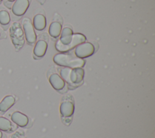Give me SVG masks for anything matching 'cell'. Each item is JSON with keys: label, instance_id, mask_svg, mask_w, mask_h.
<instances>
[{"label": "cell", "instance_id": "3", "mask_svg": "<svg viewBox=\"0 0 155 138\" xmlns=\"http://www.w3.org/2000/svg\"><path fill=\"white\" fill-rule=\"evenodd\" d=\"M10 35L12 43L16 50H19L24 45V33L21 25L18 22H14L10 28Z\"/></svg>", "mask_w": 155, "mask_h": 138}, {"label": "cell", "instance_id": "2", "mask_svg": "<svg viewBox=\"0 0 155 138\" xmlns=\"http://www.w3.org/2000/svg\"><path fill=\"white\" fill-rule=\"evenodd\" d=\"M61 75L63 80L71 85L82 83L84 76V71L82 68H63L61 70Z\"/></svg>", "mask_w": 155, "mask_h": 138}, {"label": "cell", "instance_id": "6", "mask_svg": "<svg viewBox=\"0 0 155 138\" xmlns=\"http://www.w3.org/2000/svg\"><path fill=\"white\" fill-rule=\"evenodd\" d=\"M28 7V0H16L11 7L12 13L15 16L20 18L25 13Z\"/></svg>", "mask_w": 155, "mask_h": 138}, {"label": "cell", "instance_id": "9", "mask_svg": "<svg viewBox=\"0 0 155 138\" xmlns=\"http://www.w3.org/2000/svg\"><path fill=\"white\" fill-rule=\"evenodd\" d=\"M18 127L11 120L3 116H0V130L3 133H13L18 129Z\"/></svg>", "mask_w": 155, "mask_h": 138}, {"label": "cell", "instance_id": "20", "mask_svg": "<svg viewBox=\"0 0 155 138\" xmlns=\"http://www.w3.org/2000/svg\"><path fill=\"white\" fill-rule=\"evenodd\" d=\"M0 38H1V32H0Z\"/></svg>", "mask_w": 155, "mask_h": 138}, {"label": "cell", "instance_id": "5", "mask_svg": "<svg viewBox=\"0 0 155 138\" xmlns=\"http://www.w3.org/2000/svg\"><path fill=\"white\" fill-rule=\"evenodd\" d=\"M94 52V47L90 42H84L78 45L75 49V55L80 58H85L91 56Z\"/></svg>", "mask_w": 155, "mask_h": 138}, {"label": "cell", "instance_id": "10", "mask_svg": "<svg viewBox=\"0 0 155 138\" xmlns=\"http://www.w3.org/2000/svg\"><path fill=\"white\" fill-rule=\"evenodd\" d=\"M49 81L51 86L57 90L62 89L65 86V82L63 79L56 73H54L50 76Z\"/></svg>", "mask_w": 155, "mask_h": 138}, {"label": "cell", "instance_id": "13", "mask_svg": "<svg viewBox=\"0 0 155 138\" xmlns=\"http://www.w3.org/2000/svg\"><path fill=\"white\" fill-rule=\"evenodd\" d=\"M33 27L39 31L44 30L46 27V19L45 17L41 15L38 14L33 18Z\"/></svg>", "mask_w": 155, "mask_h": 138}, {"label": "cell", "instance_id": "11", "mask_svg": "<svg viewBox=\"0 0 155 138\" xmlns=\"http://www.w3.org/2000/svg\"><path fill=\"white\" fill-rule=\"evenodd\" d=\"M47 49V44L43 40H39L34 48L33 53L35 56L41 58L44 56Z\"/></svg>", "mask_w": 155, "mask_h": 138}, {"label": "cell", "instance_id": "4", "mask_svg": "<svg viewBox=\"0 0 155 138\" xmlns=\"http://www.w3.org/2000/svg\"><path fill=\"white\" fill-rule=\"evenodd\" d=\"M22 27L25 39L28 44H33L36 41V34L33 24L30 19L25 18L22 20Z\"/></svg>", "mask_w": 155, "mask_h": 138}, {"label": "cell", "instance_id": "16", "mask_svg": "<svg viewBox=\"0 0 155 138\" xmlns=\"http://www.w3.org/2000/svg\"><path fill=\"white\" fill-rule=\"evenodd\" d=\"M16 0H4V4L5 7L7 8L11 9V7L12 6L13 3Z\"/></svg>", "mask_w": 155, "mask_h": 138}, {"label": "cell", "instance_id": "14", "mask_svg": "<svg viewBox=\"0 0 155 138\" xmlns=\"http://www.w3.org/2000/svg\"><path fill=\"white\" fill-rule=\"evenodd\" d=\"M61 114L64 117L71 116L74 112V105L69 101L64 102L60 107Z\"/></svg>", "mask_w": 155, "mask_h": 138}, {"label": "cell", "instance_id": "17", "mask_svg": "<svg viewBox=\"0 0 155 138\" xmlns=\"http://www.w3.org/2000/svg\"><path fill=\"white\" fill-rule=\"evenodd\" d=\"M22 136H23V135H22V133H21L20 131H18V132L13 133L8 138H22Z\"/></svg>", "mask_w": 155, "mask_h": 138}, {"label": "cell", "instance_id": "1", "mask_svg": "<svg viewBox=\"0 0 155 138\" xmlns=\"http://www.w3.org/2000/svg\"><path fill=\"white\" fill-rule=\"evenodd\" d=\"M54 62L60 66L67 67L71 68H81L85 65V61L76 55L65 53L56 54L53 58Z\"/></svg>", "mask_w": 155, "mask_h": 138}, {"label": "cell", "instance_id": "15", "mask_svg": "<svg viewBox=\"0 0 155 138\" xmlns=\"http://www.w3.org/2000/svg\"><path fill=\"white\" fill-rule=\"evenodd\" d=\"M61 31L62 25L58 22H52L49 27V34L53 38H58L61 34Z\"/></svg>", "mask_w": 155, "mask_h": 138}, {"label": "cell", "instance_id": "19", "mask_svg": "<svg viewBox=\"0 0 155 138\" xmlns=\"http://www.w3.org/2000/svg\"><path fill=\"white\" fill-rule=\"evenodd\" d=\"M4 0H0V4L1 3V2H2Z\"/></svg>", "mask_w": 155, "mask_h": 138}, {"label": "cell", "instance_id": "18", "mask_svg": "<svg viewBox=\"0 0 155 138\" xmlns=\"http://www.w3.org/2000/svg\"><path fill=\"white\" fill-rule=\"evenodd\" d=\"M0 138H7V136L4 133L0 130Z\"/></svg>", "mask_w": 155, "mask_h": 138}, {"label": "cell", "instance_id": "7", "mask_svg": "<svg viewBox=\"0 0 155 138\" xmlns=\"http://www.w3.org/2000/svg\"><path fill=\"white\" fill-rule=\"evenodd\" d=\"M10 120L15 125L21 128H25L29 122L28 116L18 111H16L12 114Z\"/></svg>", "mask_w": 155, "mask_h": 138}, {"label": "cell", "instance_id": "12", "mask_svg": "<svg viewBox=\"0 0 155 138\" xmlns=\"http://www.w3.org/2000/svg\"><path fill=\"white\" fill-rule=\"evenodd\" d=\"M11 22L9 12L4 8H0V24L4 30H7Z\"/></svg>", "mask_w": 155, "mask_h": 138}, {"label": "cell", "instance_id": "8", "mask_svg": "<svg viewBox=\"0 0 155 138\" xmlns=\"http://www.w3.org/2000/svg\"><path fill=\"white\" fill-rule=\"evenodd\" d=\"M16 98L12 94L4 96L0 101V116H3L15 104Z\"/></svg>", "mask_w": 155, "mask_h": 138}]
</instances>
